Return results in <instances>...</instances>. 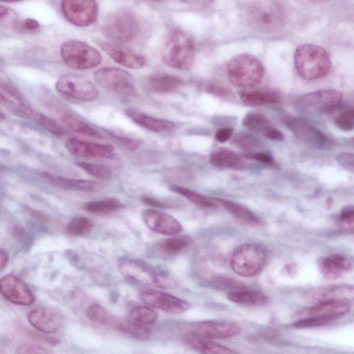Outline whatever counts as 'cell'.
Returning <instances> with one entry per match:
<instances>
[{"instance_id": "1", "label": "cell", "mask_w": 354, "mask_h": 354, "mask_svg": "<svg viewBox=\"0 0 354 354\" xmlns=\"http://www.w3.org/2000/svg\"><path fill=\"white\" fill-rule=\"evenodd\" d=\"M245 17L248 26L264 35L277 32L283 25L285 12L282 5L276 1H254L246 7Z\"/></svg>"}, {"instance_id": "2", "label": "cell", "mask_w": 354, "mask_h": 354, "mask_svg": "<svg viewBox=\"0 0 354 354\" xmlns=\"http://www.w3.org/2000/svg\"><path fill=\"white\" fill-rule=\"evenodd\" d=\"M294 62L299 76L306 80H315L326 76L331 62L327 51L315 44H304L295 52Z\"/></svg>"}, {"instance_id": "3", "label": "cell", "mask_w": 354, "mask_h": 354, "mask_svg": "<svg viewBox=\"0 0 354 354\" xmlns=\"http://www.w3.org/2000/svg\"><path fill=\"white\" fill-rule=\"evenodd\" d=\"M195 55V42L190 35L180 30L168 34L162 50V59L167 65L178 70H187L192 66Z\"/></svg>"}, {"instance_id": "4", "label": "cell", "mask_w": 354, "mask_h": 354, "mask_svg": "<svg viewBox=\"0 0 354 354\" xmlns=\"http://www.w3.org/2000/svg\"><path fill=\"white\" fill-rule=\"evenodd\" d=\"M226 73L232 85L250 88L255 87L261 82L264 75V66L254 55L241 53L229 61Z\"/></svg>"}, {"instance_id": "5", "label": "cell", "mask_w": 354, "mask_h": 354, "mask_svg": "<svg viewBox=\"0 0 354 354\" xmlns=\"http://www.w3.org/2000/svg\"><path fill=\"white\" fill-rule=\"evenodd\" d=\"M136 16L127 9H118L109 12L102 25L103 35L115 44H124L134 39L138 32Z\"/></svg>"}, {"instance_id": "6", "label": "cell", "mask_w": 354, "mask_h": 354, "mask_svg": "<svg viewBox=\"0 0 354 354\" xmlns=\"http://www.w3.org/2000/svg\"><path fill=\"white\" fill-rule=\"evenodd\" d=\"M266 259L267 252L262 245L257 243H245L234 251L230 266L237 274L252 277L261 270Z\"/></svg>"}, {"instance_id": "7", "label": "cell", "mask_w": 354, "mask_h": 354, "mask_svg": "<svg viewBox=\"0 0 354 354\" xmlns=\"http://www.w3.org/2000/svg\"><path fill=\"white\" fill-rule=\"evenodd\" d=\"M60 55L69 67L75 70H88L100 65L102 61L100 53L87 43L70 39L60 48Z\"/></svg>"}, {"instance_id": "8", "label": "cell", "mask_w": 354, "mask_h": 354, "mask_svg": "<svg viewBox=\"0 0 354 354\" xmlns=\"http://www.w3.org/2000/svg\"><path fill=\"white\" fill-rule=\"evenodd\" d=\"M120 273L128 279L152 286L173 288L174 281L162 277L149 265L138 259L122 258L118 263Z\"/></svg>"}, {"instance_id": "9", "label": "cell", "mask_w": 354, "mask_h": 354, "mask_svg": "<svg viewBox=\"0 0 354 354\" xmlns=\"http://www.w3.org/2000/svg\"><path fill=\"white\" fill-rule=\"evenodd\" d=\"M95 81L106 91L127 97L136 93L134 80L127 71L116 67H104L94 74Z\"/></svg>"}, {"instance_id": "10", "label": "cell", "mask_w": 354, "mask_h": 354, "mask_svg": "<svg viewBox=\"0 0 354 354\" xmlns=\"http://www.w3.org/2000/svg\"><path fill=\"white\" fill-rule=\"evenodd\" d=\"M55 88L66 97L83 102L94 100L98 95L97 87L88 79L74 73L61 75L56 82Z\"/></svg>"}, {"instance_id": "11", "label": "cell", "mask_w": 354, "mask_h": 354, "mask_svg": "<svg viewBox=\"0 0 354 354\" xmlns=\"http://www.w3.org/2000/svg\"><path fill=\"white\" fill-rule=\"evenodd\" d=\"M186 330L188 335L206 339L231 338L241 332V328L238 324L225 320L194 322L186 326Z\"/></svg>"}, {"instance_id": "12", "label": "cell", "mask_w": 354, "mask_h": 354, "mask_svg": "<svg viewBox=\"0 0 354 354\" xmlns=\"http://www.w3.org/2000/svg\"><path fill=\"white\" fill-rule=\"evenodd\" d=\"M342 99L339 91L328 88L304 95L298 98L296 104L299 109L305 111L327 113L337 108Z\"/></svg>"}, {"instance_id": "13", "label": "cell", "mask_w": 354, "mask_h": 354, "mask_svg": "<svg viewBox=\"0 0 354 354\" xmlns=\"http://www.w3.org/2000/svg\"><path fill=\"white\" fill-rule=\"evenodd\" d=\"M138 295L148 306L171 314H181L190 308V304L185 300L151 288H141Z\"/></svg>"}, {"instance_id": "14", "label": "cell", "mask_w": 354, "mask_h": 354, "mask_svg": "<svg viewBox=\"0 0 354 354\" xmlns=\"http://www.w3.org/2000/svg\"><path fill=\"white\" fill-rule=\"evenodd\" d=\"M62 12L71 24L86 27L97 19L98 6L92 0H64L61 3Z\"/></svg>"}, {"instance_id": "15", "label": "cell", "mask_w": 354, "mask_h": 354, "mask_svg": "<svg viewBox=\"0 0 354 354\" xmlns=\"http://www.w3.org/2000/svg\"><path fill=\"white\" fill-rule=\"evenodd\" d=\"M283 122L300 140L307 145L322 149L328 144V137L310 122L295 116H284Z\"/></svg>"}, {"instance_id": "16", "label": "cell", "mask_w": 354, "mask_h": 354, "mask_svg": "<svg viewBox=\"0 0 354 354\" xmlns=\"http://www.w3.org/2000/svg\"><path fill=\"white\" fill-rule=\"evenodd\" d=\"M307 298L315 302L331 301L354 307V285L335 284L318 287L306 292Z\"/></svg>"}, {"instance_id": "17", "label": "cell", "mask_w": 354, "mask_h": 354, "mask_svg": "<svg viewBox=\"0 0 354 354\" xmlns=\"http://www.w3.org/2000/svg\"><path fill=\"white\" fill-rule=\"evenodd\" d=\"M65 147L72 155L85 158H112L115 149L109 144L96 143L71 138L65 142Z\"/></svg>"}, {"instance_id": "18", "label": "cell", "mask_w": 354, "mask_h": 354, "mask_svg": "<svg viewBox=\"0 0 354 354\" xmlns=\"http://www.w3.org/2000/svg\"><path fill=\"white\" fill-rule=\"evenodd\" d=\"M0 291L5 299L17 305L28 306L35 301V296L28 286L14 275H6L1 279Z\"/></svg>"}, {"instance_id": "19", "label": "cell", "mask_w": 354, "mask_h": 354, "mask_svg": "<svg viewBox=\"0 0 354 354\" xmlns=\"http://www.w3.org/2000/svg\"><path fill=\"white\" fill-rule=\"evenodd\" d=\"M142 218L151 230L164 235H175L182 230L180 223L172 216L155 209L143 211Z\"/></svg>"}, {"instance_id": "20", "label": "cell", "mask_w": 354, "mask_h": 354, "mask_svg": "<svg viewBox=\"0 0 354 354\" xmlns=\"http://www.w3.org/2000/svg\"><path fill=\"white\" fill-rule=\"evenodd\" d=\"M28 320L38 330L45 333H53L61 328L63 317L55 309L41 307L31 310L28 315Z\"/></svg>"}, {"instance_id": "21", "label": "cell", "mask_w": 354, "mask_h": 354, "mask_svg": "<svg viewBox=\"0 0 354 354\" xmlns=\"http://www.w3.org/2000/svg\"><path fill=\"white\" fill-rule=\"evenodd\" d=\"M101 48L116 63L129 68L138 69L145 64V59L139 53L120 44L100 43Z\"/></svg>"}, {"instance_id": "22", "label": "cell", "mask_w": 354, "mask_h": 354, "mask_svg": "<svg viewBox=\"0 0 354 354\" xmlns=\"http://www.w3.org/2000/svg\"><path fill=\"white\" fill-rule=\"evenodd\" d=\"M318 267L321 273L328 279H337L352 268V262L340 254H331L319 259Z\"/></svg>"}, {"instance_id": "23", "label": "cell", "mask_w": 354, "mask_h": 354, "mask_svg": "<svg viewBox=\"0 0 354 354\" xmlns=\"http://www.w3.org/2000/svg\"><path fill=\"white\" fill-rule=\"evenodd\" d=\"M125 114L136 124L151 131L164 132L174 127L171 121L149 115L135 109H126Z\"/></svg>"}, {"instance_id": "24", "label": "cell", "mask_w": 354, "mask_h": 354, "mask_svg": "<svg viewBox=\"0 0 354 354\" xmlns=\"http://www.w3.org/2000/svg\"><path fill=\"white\" fill-rule=\"evenodd\" d=\"M350 308L348 305L339 302L320 301L308 309V315L320 318L328 323L346 314Z\"/></svg>"}, {"instance_id": "25", "label": "cell", "mask_w": 354, "mask_h": 354, "mask_svg": "<svg viewBox=\"0 0 354 354\" xmlns=\"http://www.w3.org/2000/svg\"><path fill=\"white\" fill-rule=\"evenodd\" d=\"M214 199L239 222L252 227L262 225L263 221L261 219L246 207L236 202L221 198H214Z\"/></svg>"}, {"instance_id": "26", "label": "cell", "mask_w": 354, "mask_h": 354, "mask_svg": "<svg viewBox=\"0 0 354 354\" xmlns=\"http://www.w3.org/2000/svg\"><path fill=\"white\" fill-rule=\"evenodd\" d=\"M149 88L159 93H170L178 89L183 80L178 76L164 72L155 73L147 77Z\"/></svg>"}, {"instance_id": "27", "label": "cell", "mask_w": 354, "mask_h": 354, "mask_svg": "<svg viewBox=\"0 0 354 354\" xmlns=\"http://www.w3.org/2000/svg\"><path fill=\"white\" fill-rule=\"evenodd\" d=\"M1 102L8 109L22 115H30L31 109L24 101L19 93L7 84H1Z\"/></svg>"}, {"instance_id": "28", "label": "cell", "mask_w": 354, "mask_h": 354, "mask_svg": "<svg viewBox=\"0 0 354 354\" xmlns=\"http://www.w3.org/2000/svg\"><path fill=\"white\" fill-rule=\"evenodd\" d=\"M227 298L232 302L244 306H259L268 301L267 295L261 290L240 289L227 294Z\"/></svg>"}, {"instance_id": "29", "label": "cell", "mask_w": 354, "mask_h": 354, "mask_svg": "<svg viewBox=\"0 0 354 354\" xmlns=\"http://www.w3.org/2000/svg\"><path fill=\"white\" fill-rule=\"evenodd\" d=\"M239 96L243 102L249 106L276 104L280 100L279 94L273 90L243 91Z\"/></svg>"}, {"instance_id": "30", "label": "cell", "mask_w": 354, "mask_h": 354, "mask_svg": "<svg viewBox=\"0 0 354 354\" xmlns=\"http://www.w3.org/2000/svg\"><path fill=\"white\" fill-rule=\"evenodd\" d=\"M186 342L200 354H241L240 353L220 344L194 336L188 335Z\"/></svg>"}, {"instance_id": "31", "label": "cell", "mask_w": 354, "mask_h": 354, "mask_svg": "<svg viewBox=\"0 0 354 354\" xmlns=\"http://www.w3.org/2000/svg\"><path fill=\"white\" fill-rule=\"evenodd\" d=\"M41 176L51 183L67 189L91 192L96 187V183L91 180L66 178L46 172H43Z\"/></svg>"}, {"instance_id": "32", "label": "cell", "mask_w": 354, "mask_h": 354, "mask_svg": "<svg viewBox=\"0 0 354 354\" xmlns=\"http://www.w3.org/2000/svg\"><path fill=\"white\" fill-rule=\"evenodd\" d=\"M212 165L221 168H236L241 162L240 157L232 150L219 148L214 151L209 158Z\"/></svg>"}, {"instance_id": "33", "label": "cell", "mask_w": 354, "mask_h": 354, "mask_svg": "<svg viewBox=\"0 0 354 354\" xmlns=\"http://www.w3.org/2000/svg\"><path fill=\"white\" fill-rule=\"evenodd\" d=\"M242 124L250 131L261 133L264 136L273 127L265 115L254 111L248 113L244 116Z\"/></svg>"}, {"instance_id": "34", "label": "cell", "mask_w": 354, "mask_h": 354, "mask_svg": "<svg viewBox=\"0 0 354 354\" xmlns=\"http://www.w3.org/2000/svg\"><path fill=\"white\" fill-rule=\"evenodd\" d=\"M86 315L91 321L106 326L117 328L120 322L104 308L95 303H93L87 307Z\"/></svg>"}, {"instance_id": "35", "label": "cell", "mask_w": 354, "mask_h": 354, "mask_svg": "<svg viewBox=\"0 0 354 354\" xmlns=\"http://www.w3.org/2000/svg\"><path fill=\"white\" fill-rule=\"evenodd\" d=\"M122 203L115 198H106L93 201L84 205V209L92 214H104L114 212L122 208Z\"/></svg>"}, {"instance_id": "36", "label": "cell", "mask_w": 354, "mask_h": 354, "mask_svg": "<svg viewBox=\"0 0 354 354\" xmlns=\"http://www.w3.org/2000/svg\"><path fill=\"white\" fill-rule=\"evenodd\" d=\"M171 189L177 194L183 196L191 203L198 207L203 208H215L217 207V203L214 198H209L186 187L173 185L171 186Z\"/></svg>"}, {"instance_id": "37", "label": "cell", "mask_w": 354, "mask_h": 354, "mask_svg": "<svg viewBox=\"0 0 354 354\" xmlns=\"http://www.w3.org/2000/svg\"><path fill=\"white\" fill-rule=\"evenodd\" d=\"M191 242L187 235L174 236L160 241L158 247L165 254H175L184 250Z\"/></svg>"}, {"instance_id": "38", "label": "cell", "mask_w": 354, "mask_h": 354, "mask_svg": "<svg viewBox=\"0 0 354 354\" xmlns=\"http://www.w3.org/2000/svg\"><path fill=\"white\" fill-rule=\"evenodd\" d=\"M61 120L64 126L73 131L95 138H102L101 133L96 129L80 118L71 114H64L61 118Z\"/></svg>"}, {"instance_id": "39", "label": "cell", "mask_w": 354, "mask_h": 354, "mask_svg": "<svg viewBox=\"0 0 354 354\" xmlns=\"http://www.w3.org/2000/svg\"><path fill=\"white\" fill-rule=\"evenodd\" d=\"M117 328L123 333L140 340L149 338L151 330L147 325L142 324L131 320L119 322Z\"/></svg>"}, {"instance_id": "40", "label": "cell", "mask_w": 354, "mask_h": 354, "mask_svg": "<svg viewBox=\"0 0 354 354\" xmlns=\"http://www.w3.org/2000/svg\"><path fill=\"white\" fill-rule=\"evenodd\" d=\"M93 227V223L90 218L84 216H77L68 223L66 231L72 236H82L89 234Z\"/></svg>"}, {"instance_id": "41", "label": "cell", "mask_w": 354, "mask_h": 354, "mask_svg": "<svg viewBox=\"0 0 354 354\" xmlns=\"http://www.w3.org/2000/svg\"><path fill=\"white\" fill-rule=\"evenodd\" d=\"M130 320L149 325L158 319V313L150 306H140L133 308L129 313Z\"/></svg>"}, {"instance_id": "42", "label": "cell", "mask_w": 354, "mask_h": 354, "mask_svg": "<svg viewBox=\"0 0 354 354\" xmlns=\"http://www.w3.org/2000/svg\"><path fill=\"white\" fill-rule=\"evenodd\" d=\"M77 165L91 176L102 180H107L111 177L112 172L109 167L101 164L86 162H77Z\"/></svg>"}, {"instance_id": "43", "label": "cell", "mask_w": 354, "mask_h": 354, "mask_svg": "<svg viewBox=\"0 0 354 354\" xmlns=\"http://www.w3.org/2000/svg\"><path fill=\"white\" fill-rule=\"evenodd\" d=\"M233 142L245 150L255 149L261 146V142L257 138L245 132L237 133L233 139Z\"/></svg>"}, {"instance_id": "44", "label": "cell", "mask_w": 354, "mask_h": 354, "mask_svg": "<svg viewBox=\"0 0 354 354\" xmlns=\"http://www.w3.org/2000/svg\"><path fill=\"white\" fill-rule=\"evenodd\" d=\"M35 120L40 126L56 136H63L65 131L54 120L41 114L36 113L35 115Z\"/></svg>"}, {"instance_id": "45", "label": "cell", "mask_w": 354, "mask_h": 354, "mask_svg": "<svg viewBox=\"0 0 354 354\" xmlns=\"http://www.w3.org/2000/svg\"><path fill=\"white\" fill-rule=\"evenodd\" d=\"M335 124L344 131H351L354 129V108L347 109L341 113L335 119Z\"/></svg>"}, {"instance_id": "46", "label": "cell", "mask_w": 354, "mask_h": 354, "mask_svg": "<svg viewBox=\"0 0 354 354\" xmlns=\"http://www.w3.org/2000/svg\"><path fill=\"white\" fill-rule=\"evenodd\" d=\"M12 26L17 31L26 33H35L38 32L40 28L39 22L30 18L22 21L16 20Z\"/></svg>"}, {"instance_id": "47", "label": "cell", "mask_w": 354, "mask_h": 354, "mask_svg": "<svg viewBox=\"0 0 354 354\" xmlns=\"http://www.w3.org/2000/svg\"><path fill=\"white\" fill-rule=\"evenodd\" d=\"M16 354H55L50 350L37 344L25 343L20 345Z\"/></svg>"}, {"instance_id": "48", "label": "cell", "mask_w": 354, "mask_h": 354, "mask_svg": "<svg viewBox=\"0 0 354 354\" xmlns=\"http://www.w3.org/2000/svg\"><path fill=\"white\" fill-rule=\"evenodd\" d=\"M339 221L343 227L354 229V205H348L342 209Z\"/></svg>"}, {"instance_id": "49", "label": "cell", "mask_w": 354, "mask_h": 354, "mask_svg": "<svg viewBox=\"0 0 354 354\" xmlns=\"http://www.w3.org/2000/svg\"><path fill=\"white\" fill-rule=\"evenodd\" d=\"M213 283L218 286L225 288H232L236 290L243 289L244 286L241 282L234 279L225 277H217L213 280Z\"/></svg>"}, {"instance_id": "50", "label": "cell", "mask_w": 354, "mask_h": 354, "mask_svg": "<svg viewBox=\"0 0 354 354\" xmlns=\"http://www.w3.org/2000/svg\"><path fill=\"white\" fill-rule=\"evenodd\" d=\"M337 161L346 170L354 173V154L343 152L337 157Z\"/></svg>"}, {"instance_id": "51", "label": "cell", "mask_w": 354, "mask_h": 354, "mask_svg": "<svg viewBox=\"0 0 354 354\" xmlns=\"http://www.w3.org/2000/svg\"><path fill=\"white\" fill-rule=\"evenodd\" d=\"M243 156L247 158L255 160L266 165H270L273 164L272 158L269 154L263 152L248 151L243 154Z\"/></svg>"}, {"instance_id": "52", "label": "cell", "mask_w": 354, "mask_h": 354, "mask_svg": "<svg viewBox=\"0 0 354 354\" xmlns=\"http://www.w3.org/2000/svg\"><path fill=\"white\" fill-rule=\"evenodd\" d=\"M113 137L117 140L121 145L124 146L126 148L129 149H134L139 147L140 141L138 139L123 136L121 135L114 134Z\"/></svg>"}, {"instance_id": "53", "label": "cell", "mask_w": 354, "mask_h": 354, "mask_svg": "<svg viewBox=\"0 0 354 354\" xmlns=\"http://www.w3.org/2000/svg\"><path fill=\"white\" fill-rule=\"evenodd\" d=\"M205 89L208 93L223 97H230V95H232L230 91L227 90L226 88L222 87L219 85L214 84H209L206 85L205 86Z\"/></svg>"}, {"instance_id": "54", "label": "cell", "mask_w": 354, "mask_h": 354, "mask_svg": "<svg viewBox=\"0 0 354 354\" xmlns=\"http://www.w3.org/2000/svg\"><path fill=\"white\" fill-rule=\"evenodd\" d=\"M234 129L232 127H223L218 129L215 133V138L219 142H225L232 136Z\"/></svg>"}, {"instance_id": "55", "label": "cell", "mask_w": 354, "mask_h": 354, "mask_svg": "<svg viewBox=\"0 0 354 354\" xmlns=\"http://www.w3.org/2000/svg\"><path fill=\"white\" fill-rule=\"evenodd\" d=\"M265 137L272 140L282 141L284 139V136L281 131L272 127L265 135Z\"/></svg>"}, {"instance_id": "56", "label": "cell", "mask_w": 354, "mask_h": 354, "mask_svg": "<svg viewBox=\"0 0 354 354\" xmlns=\"http://www.w3.org/2000/svg\"><path fill=\"white\" fill-rule=\"evenodd\" d=\"M8 262V256L6 251L2 248L0 251V269L2 271L7 266Z\"/></svg>"}, {"instance_id": "57", "label": "cell", "mask_w": 354, "mask_h": 354, "mask_svg": "<svg viewBox=\"0 0 354 354\" xmlns=\"http://www.w3.org/2000/svg\"><path fill=\"white\" fill-rule=\"evenodd\" d=\"M261 335L266 337V338H270V337H274L277 336L278 331L276 330L274 328H267L266 329H263L262 332L260 333Z\"/></svg>"}]
</instances>
